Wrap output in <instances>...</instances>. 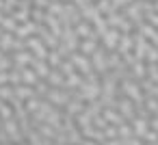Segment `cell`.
I'll use <instances>...</instances> for the list:
<instances>
[{"mask_svg": "<svg viewBox=\"0 0 158 145\" xmlns=\"http://www.w3.org/2000/svg\"><path fill=\"white\" fill-rule=\"evenodd\" d=\"M102 37H104V44H106V48H115V44L119 41V33H117V31H106Z\"/></svg>", "mask_w": 158, "mask_h": 145, "instance_id": "6da1fadb", "label": "cell"}, {"mask_svg": "<svg viewBox=\"0 0 158 145\" xmlns=\"http://www.w3.org/2000/svg\"><path fill=\"white\" fill-rule=\"evenodd\" d=\"M80 50H82L85 54L95 52V41H93V37H91V39H87V41H82V44H80Z\"/></svg>", "mask_w": 158, "mask_h": 145, "instance_id": "5b68a950", "label": "cell"}, {"mask_svg": "<svg viewBox=\"0 0 158 145\" xmlns=\"http://www.w3.org/2000/svg\"><path fill=\"white\" fill-rule=\"evenodd\" d=\"M18 61H20V63H26V61H28V54H20Z\"/></svg>", "mask_w": 158, "mask_h": 145, "instance_id": "9a60e30c", "label": "cell"}, {"mask_svg": "<svg viewBox=\"0 0 158 145\" xmlns=\"http://www.w3.org/2000/svg\"><path fill=\"white\" fill-rule=\"evenodd\" d=\"M13 20H18V22H28V11L24 9V11H15L13 13Z\"/></svg>", "mask_w": 158, "mask_h": 145, "instance_id": "9c48e42d", "label": "cell"}, {"mask_svg": "<svg viewBox=\"0 0 158 145\" xmlns=\"http://www.w3.org/2000/svg\"><path fill=\"white\" fill-rule=\"evenodd\" d=\"M28 48H33V50H35V54H37L39 59H46V50H44V44H39L37 39H28Z\"/></svg>", "mask_w": 158, "mask_h": 145, "instance_id": "3957f363", "label": "cell"}, {"mask_svg": "<svg viewBox=\"0 0 158 145\" xmlns=\"http://www.w3.org/2000/svg\"><path fill=\"white\" fill-rule=\"evenodd\" d=\"M18 93H20V95H31V91H28V89H18Z\"/></svg>", "mask_w": 158, "mask_h": 145, "instance_id": "2e32d148", "label": "cell"}, {"mask_svg": "<svg viewBox=\"0 0 158 145\" xmlns=\"http://www.w3.org/2000/svg\"><path fill=\"white\" fill-rule=\"evenodd\" d=\"M152 11H158V2H156V5H152Z\"/></svg>", "mask_w": 158, "mask_h": 145, "instance_id": "e0dca14e", "label": "cell"}, {"mask_svg": "<svg viewBox=\"0 0 158 145\" xmlns=\"http://www.w3.org/2000/svg\"><path fill=\"white\" fill-rule=\"evenodd\" d=\"M24 78H26L28 82H35V74H33V72H24Z\"/></svg>", "mask_w": 158, "mask_h": 145, "instance_id": "7c38bea8", "label": "cell"}, {"mask_svg": "<svg viewBox=\"0 0 158 145\" xmlns=\"http://www.w3.org/2000/svg\"><path fill=\"white\" fill-rule=\"evenodd\" d=\"M130 46H132V39H130V37H123V39H121V44H119V52H123V54H126V52L130 50Z\"/></svg>", "mask_w": 158, "mask_h": 145, "instance_id": "8992f818", "label": "cell"}, {"mask_svg": "<svg viewBox=\"0 0 158 145\" xmlns=\"http://www.w3.org/2000/svg\"><path fill=\"white\" fill-rule=\"evenodd\" d=\"M106 117H108V119H110V121H119V117H117V115H115V113H110V110H108V113H106Z\"/></svg>", "mask_w": 158, "mask_h": 145, "instance_id": "5bb4252c", "label": "cell"}, {"mask_svg": "<svg viewBox=\"0 0 158 145\" xmlns=\"http://www.w3.org/2000/svg\"><path fill=\"white\" fill-rule=\"evenodd\" d=\"M132 0H110V11H115V9H119V7H126V5H130Z\"/></svg>", "mask_w": 158, "mask_h": 145, "instance_id": "ba28073f", "label": "cell"}, {"mask_svg": "<svg viewBox=\"0 0 158 145\" xmlns=\"http://www.w3.org/2000/svg\"><path fill=\"white\" fill-rule=\"evenodd\" d=\"M134 128H136V132L143 136V134H145V130H147V123H145L143 119H136V121H134Z\"/></svg>", "mask_w": 158, "mask_h": 145, "instance_id": "30bf717a", "label": "cell"}, {"mask_svg": "<svg viewBox=\"0 0 158 145\" xmlns=\"http://www.w3.org/2000/svg\"><path fill=\"white\" fill-rule=\"evenodd\" d=\"M50 80H52V82H61V76L54 72V74H50Z\"/></svg>", "mask_w": 158, "mask_h": 145, "instance_id": "4fadbf2b", "label": "cell"}, {"mask_svg": "<svg viewBox=\"0 0 158 145\" xmlns=\"http://www.w3.org/2000/svg\"><path fill=\"white\" fill-rule=\"evenodd\" d=\"M154 128H156V132H158V119H156V121H154Z\"/></svg>", "mask_w": 158, "mask_h": 145, "instance_id": "ac0fdd59", "label": "cell"}, {"mask_svg": "<svg viewBox=\"0 0 158 145\" xmlns=\"http://www.w3.org/2000/svg\"><path fill=\"white\" fill-rule=\"evenodd\" d=\"M91 33H93V28H91L89 24H85V22L76 26V35H80V37H89V39H91V37H93Z\"/></svg>", "mask_w": 158, "mask_h": 145, "instance_id": "277c9868", "label": "cell"}, {"mask_svg": "<svg viewBox=\"0 0 158 145\" xmlns=\"http://www.w3.org/2000/svg\"><path fill=\"white\" fill-rule=\"evenodd\" d=\"M35 67H37V74H41V76H46V74H48V67H46V63H41V61H35Z\"/></svg>", "mask_w": 158, "mask_h": 145, "instance_id": "8fae6325", "label": "cell"}, {"mask_svg": "<svg viewBox=\"0 0 158 145\" xmlns=\"http://www.w3.org/2000/svg\"><path fill=\"white\" fill-rule=\"evenodd\" d=\"M74 63H76L82 72H89V61H85L82 56H74Z\"/></svg>", "mask_w": 158, "mask_h": 145, "instance_id": "52a82bcc", "label": "cell"}, {"mask_svg": "<svg viewBox=\"0 0 158 145\" xmlns=\"http://www.w3.org/2000/svg\"><path fill=\"white\" fill-rule=\"evenodd\" d=\"M33 31H37V26H35L33 22H26L24 26H18V28H15V35H18V37H28Z\"/></svg>", "mask_w": 158, "mask_h": 145, "instance_id": "7a4b0ae2", "label": "cell"}]
</instances>
